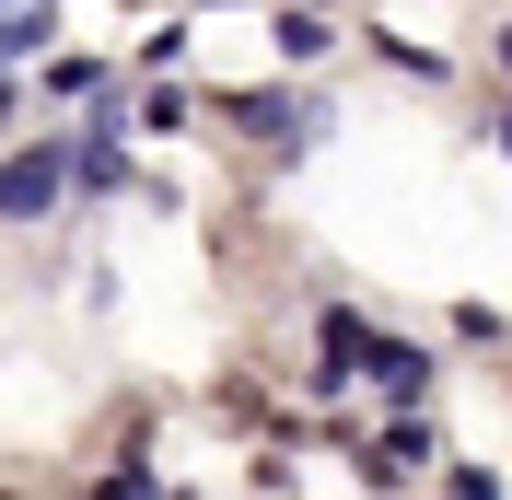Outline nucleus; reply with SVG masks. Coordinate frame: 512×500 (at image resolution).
<instances>
[{
    "label": "nucleus",
    "mask_w": 512,
    "mask_h": 500,
    "mask_svg": "<svg viewBox=\"0 0 512 500\" xmlns=\"http://www.w3.org/2000/svg\"><path fill=\"white\" fill-rule=\"evenodd\" d=\"M59 187H70V152H59V140H35L12 175H0V210H12V221H35V210H59Z\"/></svg>",
    "instance_id": "f257e3e1"
},
{
    "label": "nucleus",
    "mask_w": 512,
    "mask_h": 500,
    "mask_svg": "<svg viewBox=\"0 0 512 500\" xmlns=\"http://www.w3.org/2000/svg\"><path fill=\"white\" fill-rule=\"evenodd\" d=\"M361 361H373V326H361V314H326V326H315V373H326V384H350Z\"/></svg>",
    "instance_id": "f03ea898"
},
{
    "label": "nucleus",
    "mask_w": 512,
    "mask_h": 500,
    "mask_svg": "<svg viewBox=\"0 0 512 500\" xmlns=\"http://www.w3.org/2000/svg\"><path fill=\"white\" fill-rule=\"evenodd\" d=\"M326 47H338V35H326L315 12H291V24H280V59H326Z\"/></svg>",
    "instance_id": "7ed1b4c3"
},
{
    "label": "nucleus",
    "mask_w": 512,
    "mask_h": 500,
    "mask_svg": "<svg viewBox=\"0 0 512 500\" xmlns=\"http://www.w3.org/2000/svg\"><path fill=\"white\" fill-rule=\"evenodd\" d=\"M105 500H163V489H152V477H117V489H105Z\"/></svg>",
    "instance_id": "20e7f679"
},
{
    "label": "nucleus",
    "mask_w": 512,
    "mask_h": 500,
    "mask_svg": "<svg viewBox=\"0 0 512 500\" xmlns=\"http://www.w3.org/2000/svg\"><path fill=\"white\" fill-rule=\"evenodd\" d=\"M501 70H512V24H501Z\"/></svg>",
    "instance_id": "39448f33"
}]
</instances>
